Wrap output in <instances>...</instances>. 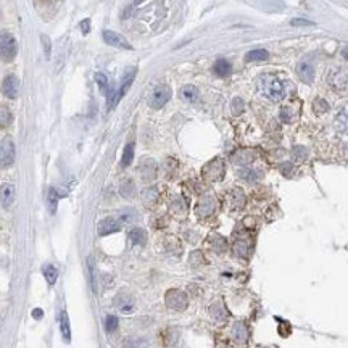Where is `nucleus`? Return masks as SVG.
Instances as JSON below:
<instances>
[{
    "label": "nucleus",
    "instance_id": "f257e3e1",
    "mask_svg": "<svg viewBox=\"0 0 348 348\" xmlns=\"http://www.w3.org/2000/svg\"><path fill=\"white\" fill-rule=\"evenodd\" d=\"M258 90L272 102H281L285 97L284 83L274 74H263L258 79Z\"/></svg>",
    "mask_w": 348,
    "mask_h": 348
},
{
    "label": "nucleus",
    "instance_id": "f03ea898",
    "mask_svg": "<svg viewBox=\"0 0 348 348\" xmlns=\"http://www.w3.org/2000/svg\"><path fill=\"white\" fill-rule=\"evenodd\" d=\"M224 173H226L224 161L221 158H213L203 166L201 178H203L206 182H219V181L224 178Z\"/></svg>",
    "mask_w": 348,
    "mask_h": 348
},
{
    "label": "nucleus",
    "instance_id": "7ed1b4c3",
    "mask_svg": "<svg viewBox=\"0 0 348 348\" xmlns=\"http://www.w3.org/2000/svg\"><path fill=\"white\" fill-rule=\"evenodd\" d=\"M165 303L169 310L174 311H184L189 306V297L185 292L179 289H169L165 294Z\"/></svg>",
    "mask_w": 348,
    "mask_h": 348
},
{
    "label": "nucleus",
    "instance_id": "20e7f679",
    "mask_svg": "<svg viewBox=\"0 0 348 348\" xmlns=\"http://www.w3.org/2000/svg\"><path fill=\"white\" fill-rule=\"evenodd\" d=\"M18 52V44L15 37L10 34L8 31H2L0 33V58L3 62H12V60L17 57Z\"/></svg>",
    "mask_w": 348,
    "mask_h": 348
},
{
    "label": "nucleus",
    "instance_id": "39448f33",
    "mask_svg": "<svg viewBox=\"0 0 348 348\" xmlns=\"http://www.w3.org/2000/svg\"><path fill=\"white\" fill-rule=\"evenodd\" d=\"M171 99V87L168 85H158L155 87V90L150 95V107L158 110L161 107H165Z\"/></svg>",
    "mask_w": 348,
    "mask_h": 348
},
{
    "label": "nucleus",
    "instance_id": "423d86ee",
    "mask_svg": "<svg viewBox=\"0 0 348 348\" xmlns=\"http://www.w3.org/2000/svg\"><path fill=\"white\" fill-rule=\"evenodd\" d=\"M218 201H216L211 195H205L199 200V203L195 206V213L199 218H210L211 215L216 211Z\"/></svg>",
    "mask_w": 348,
    "mask_h": 348
},
{
    "label": "nucleus",
    "instance_id": "0eeeda50",
    "mask_svg": "<svg viewBox=\"0 0 348 348\" xmlns=\"http://www.w3.org/2000/svg\"><path fill=\"white\" fill-rule=\"evenodd\" d=\"M15 161V145L12 142V139L5 137L0 142V166L2 168H8L12 166Z\"/></svg>",
    "mask_w": 348,
    "mask_h": 348
},
{
    "label": "nucleus",
    "instance_id": "6e6552de",
    "mask_svg": "<svg viewBox=\"0 0 348 348\" xmlns=\"http://www.w3.org/2000/svg\"><path fill=\"white\" fill-rule=\"evenodd\" d=\"M2 92H3V95L7 99L15 100V99L18 97V94H19V79L17 76H13V74L7 76V78H5V81H3Z\"/></svg>",
    "mask_w": 348,
    "mask_h": 348
},
{
    "label": "nucleus",
    "instance_id": "1a4fd4ad",
    "mask_svg": "<svg viewBox=\"0 0 348 348\" xmlns=\"http://www.w3.org/2000/svg\"><path fill=\"white\" fill-rule=\"evenodd\" d=\"M297 74H298V78L303 81V83L310 84L313 83V79H315V66H313V63L308 62V60H301V62L297 65Z\"/></svg>",
    "mask_w": 348,
    "mask_h": 348
},
{
    "label": "nucleus",
    "instance_id": "9d476101",
    "mask_svg": "<svg viewBox=\"0 0 348 348\" xmlns=\"http://www.w3.org/2000/svg\"><path fill=\"white\" fill-rule=\"evenodd\" d=\"M134 76H135L134 71L131 73V74H128V78L123 81V84H121V87H119L118 92L110 97V102H108V108H110V110H112L113 107H116V103H118L119 100L123 99V95L128 92V89L131 87V84H133V81H134Z\"/></svg>",
    "mask_w": 348,
    "mask_h": 348
},
{
    "label": "nucleus",
    "instance_id": "9b49d317",
    "mask_svg": "<svg viewBox=\"0 0 348 348\" xmlns=\"http://www.w3.org/2000/svg\"><path fill=\"white\" fill-rule=\"evenodd\" d=\"M113 303H115V306H118V308L123 313H133V310H134L133 297L128 295L126 292H119V294L115 297Z\"/></svg>",
    "mask_w": 348,
    "mask_h": 348
},
{
    "label": "nucleus",
    "instance_id": "f8f14e48",
    "mask_svg": "<svg viewBox=\"0 0 348 348\" xmlns=\"http://www.w3.org/2000/svg\"><path fill=\"white\" fill-rule=\"evenodd\" d=\"M119 229H121V223L113 218H107V219L100 221L97 226L99 235H110V234H113V232H118Z\"/></svg>",
    "mask_w": 348,
    "mask_h": 348
},
{
    "label": "nucleus",
    "instance_id": "ddd939ff",
    "mask_svg": "<svg viewBox=\"0 0 348 348\" xmlns=\"http://www.w3.org/2000/svg\"><path fill=\"white\" fill-rule=\"evenodd\" d=\"M334 126L339 133L348 135V103L339 110V113H337L335 119H334Z\"/></svg>",
    "mask_w": 348,
    "mask_h": 348
},
{
    "label": "nucleus",
    "instance_id": "4468645a",
    "mask_svg": "<svg viewBox=\"0 0 348 348\" xmlns=\"http://www.w3.org/2000/svg\"><path fill=\"white\" fill-rule=\"evenodd\" d=\"M329 83L334 89H345L348 85V71L345 69H337L329 76Z\"/></svg>",
    "mask_w": 348,
    "mask_h": 348
},
{
    "label": "nucleus",
    "instance_id": "2eb2a0df",
    "mask_svg": "<svg viewBox=\"0 0 348 348\" xmlns=\"http://www.w3.org/2000/svg\"><path fill=\"white\" fill-rule=\"evenodd\" d=\"M103 39H105V42H107L108 45H113V47L126 49V50L133 49L123 37L119 36V34H116V33H113V31H105V33H103Z\"/></svg>",
    "mask_w": 348,
    "mask_h": 348
},
{
    "label": "nucleus",
    "instance_id": "dca6fc26",
    "mask_svg": "<svg viewBox=\"0 0 348 348\" xmlns=\"http://www.w3.org/2000/svg\"><path fill=\"white\" fill-rule=\"evenodd\" d=\"M139 173L144 181H153L156 176V165L153 160H144L139 168Z\"/></svg>",
    "mask_w": 348,
    "mask_h": 348
},
{
    "label": "nucleus",
    "instance_id": "f3484780",
    "mask_svg": "<svg viewBox=\"0 0 348 348\" xmlns=\"http://www.w3.org/2000/svg\"><path fill=\"white\" fill-rule=\"evenodd\" d=\"M232 337L239 345H245L247 340H249V329L244 322H237V324L232 327Z\"/></svg>",
    "mask_w": 348,
    "mask_h": 348
},
{
    "label": "nucleus",
    "instance_id": "a211bd4d",
    "mask_svg": "<svg viewBox=\"0 0 348 348\" xmlns=\"http://www.w3.org/2000/svg\"><path fill=\"white\" fill-rule=\"evenodd\" d=\"M0 201L5 208H10L12 203L15 201V187L12 184H5L2 189H0Z\"/></svg>",
    "mask_w": 348,
    "mask_h": 348
},
{
    "label": "nucleus",
    "instance_id": "6ab92c4d",
    "mask_svg": "<svg viewBox=\"0 0 348 348\" xmlns=\"http://www.w3.org/2000/svg\"><path fill=\"white\" fill-rule=\"evenodd\" d=\"M208 245L211 250L216 251V253H224V251L228 250V242H226L224 237H221V235H211L208 239Z\"/></svg>",
    "mask_w": 348,
    "mask_h": 348
},
{
    "label": "nucleus",
    "instance_id": "aec40b11",
    "mask_svg": "<svg viewBox=\"0 0 348 348\" xmlns=\"http://www.w3.org/2000/svg\"><path fill=\"white\" fill-rule=\"evenodd\" d=\"M229 203L234 210H240L244 208L245 205V195L240 189H232L229 194Z\"/></svg>",
    "mask_w": 348,
    "mask_h": 348
},
{
    "label": "nucleus",
    "instance_id": "412c9836",
    "mask_svg": "<svg viewBox=\"0 0 348 348\" xmlns=\"http://www.w3.org/2000/svg\"><path fill=\"white\" fill-rule=\"evenodd\" d=\"M251 244L247 240H237L234 244V251L237 256H240V258H249L251 255Z\"/></svg>",
    "mask_w": 348,
    "mask_h": 348
},
{
    "label": "nucleus",
    "instance_id": "4be33fe9",
    "mask_svg": "<svg viewBox=\"0 0 348 348\" xmlns=\"http://www.w3.org/2000/svg\"><path fill=\"white\" fill-rule=\"evenodd\" d=\"M60 331H62L63 339L69 342V339H71V327H69V319H68L66 311L60 313Z\"/></svg>",
    "mask_w": 348,
    "mask_h": 348
},
{
    "label": "nucleus",
    "instance_id": "5701e85b",
    "mask_svg": "<svg viewBox=\"0 0 348 348\" xmlns=\"http://www.w3.org/2000/svg\"><path fill=\"white\" fill-rule=\"evenodd\" d=\"M129 240L133 245H144L147 242V232L140 228H134L129 232Z\"/></svg>",
    "mask_w": 348,
    "mask_h": 348
},
{
    "label": "nucleus",
    "instance_id": "b1692460",
    "mask_svg": "<svg viewBox=\"0 0 348 348\" xmlns=\"http://www.w3.org/2000/svg\"><path fill=\"white\" fill-rule=\"evenodd\" d=\"M268 58H269V53H268V50H265V49H253L245 55L247 62H265V60H268Z\"/></svg>",
    "mask_w": 348,
    "mask_h": 348
},
{
    "label": "nucleus",
    "instance_id": "393cba45",
    "mask_svg": "<svg viewBox=\"0 0 348 348\" xmlns=\"http://www.w3.org/2000/svg\"><path fill=\"white\" fill-rule=\"evenodd\" d=\"M210 315L213 319L216 321H224L226 317H228V311H226V308L223 306V303H213L210 306Z\"/></svg>",
    "mask_w": 348,
    "mask_h": 348
},
{
    "label": "nucleus",
    "instance_id": "a878e982",
    "mask_svg": "<svg viewBox=\"0 0 348 348\" xmlns=\"http://www.w3.org/2000/svg\"><path fill=\"white\" fill-rule=\"evenodd\" d=\"M213 71H215V74H218V76H228V74H231V71H232V66L228 60H218L213 66Z\"/></svg>",
    "mask_w": 348,
    "mask_h": 348
},
{
    "label": "nucleus",
    "instance_id": "bb28decb",
    "mask_svg": "<svg viewBox=\"0 0 348 348\" xmlns=\"http://www.w3.org/2000/svg\"><path fill=\"white\" fill-rule=\"evenodd\" d=\"M181 99L185 100V102H197L199 90H197L194 85H185V87L181 89Z\"/></svg>",
    "mask_w": 348,
    "mask_h": 348
},
{
    "label": "nucleus",
    "instance_id": "cd10ccee",
    "mask_svg": "<svg viewBox=\"0 0 348 348\" xmlns=\"http://www.w3.org/2000/svg\"><path fill=\"white\" fill-rule=\"evenodd\" d=\"M253 158H255V155L251 150H240V152H237L234 155V161L239 165H249L253 161Z\"/></svg>",
    "mask_w": 348,
    "mask_h": 348
},
{
    "label": "nucleus",
    "instance_id": "c85d7f7f",
    "mask_svg": "<svg viewBox=\"0 0 348 348\" xmlns=\"http://www.w3.org/2000/svg\"><path fill=\"white\" fill-rule=\"evenodd\" d=\"M133 160H134V144L131 142L124 147L123 158H121V166H123V168H128V166L133 163Z\"/></svg>",
    "mask_w": 348,
    "mask_h": 348
},
{
    "label": "nucleus",
    "instance_id": "c756f323",
    "mask_svg": "<svg viewBox=\"0 0 348 348\" xmlns=\"http://www.w3.org/2000/svg\"><path fill=\"white\" fill-rule=\"evenodd\" d=\"M42 271H44L45 279H47V282H49V285H53L55 281H57V277H58V271L55 269V266L45 265L44 268H42Z\"/></svg>",
    "mask_w": 348,
    "mask_h": 348
},
{
    "label": "nucleus",
    "instance_id": "7c9ffc66",
    "mask_svg": "<svg viewBox=\"0 0 348 348\" xmlns=\"http://www.w3.org/2000/svg\"><path fill=\"white\" fill-rule=\"evenodd\" d=\"M58 199H60V195L57 194V190H55L53 187H50L49 192H47V205H49V208H50V211H52V213H55V211H57Z\"/></svg>",
    "mask_w": 348,
    "mask_h": 348
},
{
    "label": "nucleus",
    "instance_id": "2f4dec72",
    "mask_svg": "<svg viewBox=\"0 0 348 348\" xmlns=\"http://www.w3.org/2000/svg\"><path fill=\"white\" fill-rule=\"evenodd\" d=\"M171 210H173V213L176 216H185V213H187V206H185L184 203V200L182 199H176L173 201V205H171Z\"/></svg>",
    "mask_w": 348,
    "mask_h": 348
},
{
    "label": "nucleus",
    "instance_id": "473e14b6",
    "mask_svg": "<svg viewBox=\"0 0 348 348\" xmlns=\"http://www.w3.org/2000/svg\"><path fill=\"white\" fill-rule=\"evenodd\" d=\"M135 194V185L133 184V181H124L123 185H121V195L124 199H133Z\"/></svg>",
    "mask_w": 348,
    "mask_h": 348
},
{
    "label": "nucleus",
    "instance_id": "72a5a7b5",
    "mask_svg": "<svg viewBox=\"0 0 348 348\" xmlns=\"http://www.w3.org/2000/svg\"><path fill=\"white\" fill-rule=\"evenodd\" d=\"M12 112L8 108L2 107L0 108V128H7V126L12 123Z\"/></svg>",
    "mask_w": 348,
    "mask_h": 348
},
{
    "label": "nucleus",
    "instance_id": "f704fd0d",
    "mask_svg": "<svg viewBox=\"0 0 348 348\" xmlns=\"http://www.w3.org/2000/svg\"><path fill=\"white\" fill-rule=\"evenodd\" d=\"M189 263H190V266H194V268H199V266L205 265L203 253H201V251H194V253H190Z\"/></svg>",
    "mask_w": 348,
    "mask_h": 348
},
{
    "label": "nucleus",
    "instance_id": "c9c22d12",
    "mask_svg": "<svg viewBox=\"0 0 348 348\" xmlns=\"http://www.w3.org/2000/svg\"><path fill=\"white\" fill-rule=\"evenodd\" d=\"M95 81H97L100 90H102L103 94H107L108 92V79H107V76H105L103 73H97V74H95Z\"/></svg>",
    "mask_w": 348,
    "mask_h": 348
},
{
    "label": "nucleus",
    "instance_id": "e433bc0d",
    "mask_svg": "<svg viewBox=\"0 0 348 348\" xmlns=\"http://www.w3.org/2000/svg\"><path fill=\"white\" fill-rule=\"evenodd\" d=\"M313 108H315V112L317 115H321V113H324L329 110V105L326 103V100H322V99H316L315 100V103H313Z\"/></svg>",
    "mask_w": 348,
    "mask_h": 348
},
{
    "label": "nucleus",
    "instance_id": "4c0bfd02",
    "mask_svg": "<svg viewBox=\"0 0 348 348\" xmlns=\"http://www.w3.org/2000/svg\"><path fill=\"white\" fill-rule=\"evenodd\" d=\"M105 327H107L108 332L116 331V329H118V317L113 316V315L107 316V321H105Z\"/></svg>",
    "mask_w": 348,
    "mask_h": 348
},
{
    "label": "nucleus",
    "instance_id": "58836bf2",
    "mask_svg": "<svg viewBox=\"0 0 348 348\" xmlns=\"http://www.w3.org/2000/svg\"><path fill=\"white\" fill-rule=\"evenodd\" d=\"M144 201L147 205H153L156 201V190L155 189H149L144 192Z\"/></svg>",
    "mask_w": 348,
    "mask_h": 348
},
{
    "label": "nucleus",
    "instance_id": "ea45409f",
    "mask_svg": "<svg viewBox=\"0 0 348 348\" xmlns=\"http://www.w3.org/2000/svg\"><path fill=\"white\" fill-rule=\"evenodd\" d=\"M40 40H42V45H44L45 58L49 60V57H50V52H52V42H50V39H49L47 36H40Z\"/></svg>",
    "mask_w": 348,
    "mask_h": 348
},
{
    "label": "nucleus",
    "instance_id": "a19ab883",
    "mask_svg": "<svg viewBox=\"0 0 348 348\" xmlns=\"http://www.w3.org/2000/svg\"><path fill=\"white\" fill-rule=\"evenodd\" d=\"M134 218H135V211L133 210H126L121 213V221H123V223H129V221H133Z\"/></svg>",
    "mask_w": 348,
    "mask_h": 348
},
{
    "label": "nucleus",
    "instance_id": "79ce46f5",
    "mask_svg": "<svg viewBox=\"0 0 348 348\" xmlns=\"http://www.w3.org/2000/svg\"><path fill=\"white\" fill-rule=\"evenodd\" d=\"M242 110H244V103H242L240 99H234V102H232V112L235 115L242 113Z\"/></svg>",
    "mask_w": 348,
    "mask_h": 348
},
{
    "label": "nucleus",
    "instance_id": "37998d69",
    "mask_svg": "<svg viewBox=\"0 0 348 348\" xmlns=\"http://www.w3.org/2000/svg\"><path fill=\"white\" fill-rule=\"evenodd\" d=\"M290 24H294V26H310L313 23L308 21V19H303V18H295V19H292Z\"/></svg>",
    "mask_w": 348,
    "mask_h": 348
},
{
    "label": "nucleus",
    "instance_id": "c03bdc74",
    "mask_svg": "<svg viewBox=\"0 0 348 348\" xmlns=\"http://www.w3.org/2000/svg\"><path fill=\"white\" fill-rule=\"evenodd\" d=\"M240 176H242V178H244V179H247V181H255V179H256V173H253V171H251V169H245V171H242Z\"/></svg>",
    "mask_w": 348,
    "mask_h": 348
},
{
    "label": "nucleus",
    "instance_id": "a18cd8bd",
    "mask_svg": "<svg viewBox=\"0 0 348 348\" xmlns=\"http://www.w3.org/2000/svg\"><path fill=\"white\" fill-rule=\"evenodd\" d=\"M81 29H83V34H87L90 31V21L89 19H84V21L81 23Z\"/></svg>",
    "mask_w": 348,
    "mask_h": 348
},
{
    "label": "nucleus",
    "instance_id": "49530a36",
    "mask_svg": "<svg viewBox=\"0 0 348 348\" xmlns=\"http://www.w3.org/2000/svg\"><path fill=\"white\" fill-rule=\"evenodd\" d=\"M33 317H34V319H40V317H42V310H34L33 311Z\"/></svg>",
    "mask_w": 348,
    "mask_h": 348
},
{
    "label": "nucleus",
    "instance_id": "de8ad7c7",
    "mask_svg": "<svg viewBox=\"0 0 348 348\" xmlns=\"http://www.w3.org/2000/svg\"><path fill=\"white\" fill-rule=\"evenodd\" d=\"M342 57H344L345 60H348V45H345V47L342 49Z\"/></svg>",
    "mask_w": 348,
    "mask_h": 348
}]
</instances>
